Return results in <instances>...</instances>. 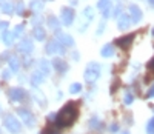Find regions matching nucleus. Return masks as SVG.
Returning <instances> with one entry per match:
<instances>
[{
    "label": "nucleus",
    "instance_id": "f257e3e1",
    "mask_svg": "<svg viewBox=\"0 0 154 134\" xmlns=\"http://www.w3.org/2000/svg\"><path fill=\"white\" fill-rule=\"evenodd\" d=\"M77 116H79L77 105L72 103V102L66 103V105L60 110V113L56 116V125H57V128H66V126L72 125V123L75 122Z\"/></svg>",
    "mask_w": 154,
    "mask_h": 134
},
{
    "label": "nucleus",
    "instance_id": "f03ea898",
    "mask_svg": "<svg viewBox=\"0 0 154 134\" xmlns=\"http://www.w3.org/2000/svg\"><path fill=\"white\" fill-rule=\"evenodd\" d=\"M99 76H100V65L96 63V62L88 63L86 70H85V74H83L85 82H88V83H94L96 80L99 79Z\"/></svg>",
    "mask_w": 154,
    "mask_h": 134
},
{
    "label": "nucleus",
    "instance_id": "7ed1b4c3",
    "mask_svg": "<svg viewBox=\"0 0 154 134\" xmlns=\"http://www.w3.org/2000/svg\"><path fill=\"white\" fill-rule=\"evenodd\" d=\"M3 123H5L6 129H8L9 132H12V134H19V132L22 131V125H20V122L16 119V116H12V114H6V116H5Z\"/></svg>",
    "mask_w": 154,
    "mask_h": 134
},
{
    "label": "nucleus",
    "instance_id": "20e7f679",
    "mask_svg": "<svg viewBox=\"0 0 154 134\" xmlns=\"http://www.w3.org/2000/svg\"><path fill=\"white\" fill-rule=\"evenodd\" d=\"M17 113H19L20 119L25 122V125H26V126H34V125H35V117L32 116V113H31L29 110H26V108H19Z\"/></svg>",
    "mask_w": 154,
    "mask_h": 134
},
{
    "label": "nucleus",
    "instance_id": "39448f33",
    "mask_svg": "<svg viewBox=\"0 0 154 134\" xmlns=\"http://www.w3.org/2000/svg\"><path fill=\"white\" fill-rule=\"evenodd\" d=\"M8 96L12 102H23L25 97H26V92H25L23 88H11L8 91Z\"/></svg>",
    "mask_w": 154,
    "mask_h": 134
},
{
    "label": "nucleus",
    "instance_id": "423d86ee",
    "mask_svg": "<svg viewBox=\"0 0 154 134\" xmlns=\"http://www.w3.org/2000/svg\"><path fill=\"white\" fill-rule=\"evenodd\" d=\"M46 52L48 54H63L65 48H63V45L60 42H57V40H51L46 45Z\"/></svg>",
    "mask_w": 154,
    "mask_h": 134
},
{
    "label": "nucleus",
    "instance_id": "0eeeda50",
    "mask_svg": "<svg viewBox=\"0 0 154 134\" xmlns=\"http://www.w3.org/2000/svg\"><path fill=\"white\" fill-rule=\"evenodd\" d=\"M74 22V11L71 8H63L62 9V23L69 26Z\"/></svg>",
    "mask_w": 154,
    "mask_h": 134
},
{
    "label": "nucleus",
    "instance_id": "6e6552de",
    "mask_svg": "<svg viewBox=\"0 0 154 134\" xmlns=\"http://www.w3.org/2000/svg\"><path fill=\"white\" fill-rule=\"evenodd\" d=\"M133 40H134V34H128V36H123V37L116 40V45L120 46L122 49H128L130 45L133 43Z\"/></svg>",
    "mask_w": 154,
    "mask_h": 134
},
{
    "label": "nucleus",
    "instance_id": "1a4fd4ad",
    "mask_svg": "<svg viewBox=\"0 0 154 134\" xmlns=\"http://www.w3.org/2000/svg\"><path fill=\"white\" fill-rule=\"evenodd\" d=\"M32 49H34V45L31 42V39H23L19 43V51L23 52V54H31Z\"/></svg>",
    "mask_w": 154,
    "mask_h": 134
},
{
    "label": "nucleus",
    "instance_id": "9d476101",
    "mask_svg": "<svg viewBox=\"0 0 154 134\" xmlns=\"http://www.w3.org/2000/svg\"><path fill=\"white\" fill-rule=\"evenodd\" d=\"M130 17L133 23H139L142 20V11H140L137 5H130Z\"/></svg>",
    "mask_w": 154,
    "mask_h": 134
},
{
    "label": "nucleus",
    "instance_id": "9b49d317",
    "mask_svg": "<svg viewBox=\"0 0 154 134\" xmlns=\"http://www.w3.org/2000/svg\"><path fill=\"white\" fill-rule=\"evenodd\" d=\"M131 17L130 16H126V14H122L120 17H119V20H117V28L119 30H122V31H125V30H128L131 26Z\"/></svg>",
    "mask_w": 154,
    "mask_h": 134
},
{
    "label": "nucleus",
    "instance_id": "f8f14e48",
    "mask_svg": "<svg viewBox=\"0 0 154 134\" xmlns=\"http://www.w3.org/2000/svg\"><path fill=\"white\" fill-rule=\"evenodd\" d=\"M57 42H60L63 46H72L74 45V40H72V37L71 36H68V34H63V33H57Z\"/></svg>",
    "mask_w": 154,
    "mask_h": 134
},
{
    "label": "nucleus",
    "instance_id": "ddd939ff",
    "mask_svg": "<svg viewBox=\"0 0 154 134\" xmlns=\"http://www.w3.org/2000/svg\"><path fill=\"white\" fill-rule=\"evenodd\" d=\"M53 66L56 68V71H59V73H65V71L68 70L66 62L62 60V59H54V60H53Z\"/></svg>",
    "mask_w": 154,
    "mask_h": 134
},
{
    "label": "nucleus",
    "instance_id": "4468645a",
    "mask_svg": "<svg viewBox=\"0 0 154 134\" xmlns=\"http://www.w3.org/2000/svg\"><path fill=\"white\" fill-rule=\"evenodd\" d=\"M38 68H40L38 71H40L45 77L51 74V65L48 63V60H40V62H38Z\"/></svg>",
    "mask_w": 154,
    "mask_h": 134
},
{
    "label": "nucleus",
    "instance_id": "2eb2a0df",
    "mask_svg": "<svg viewBox=\"0 0 154 134\" xmlns=\"http://www.w3.org/2000/svg\"><path fill=\"white\" fill-rule=\"evenodd\" d=\"M43 74L40 73V71H34L32 74H31V83L34 85V86H37V85H40L42 82H43Z\"/></svg>",
    "mask_w": 154,
    "mask_h": 134
},
{
    "label": "nucleus",
    "instance_id": "dca6fc26",
    "mask_svg": "<svg viewBox=\"0 0 154 134\" xmlns=\"http://www.w3.org/2000/svg\"><path fill=\"white\" fill-rule=\"evenodd\" d=\"M32 36H34V39H35V40L42 42V40H45V37H46V33H45V30H43V28L37 26V28H34V31H32Z\"/></svg>",
    "mask_w": 154,
    "mask_h": 134
},
{
    "label": "nucleus",
    "instance_id": "f3484780",
    "mask_svg": "<svg viewBox=\"0 0 154 134\" xmlns=\"http://www.w3.org/2000/svg\"><path fill=\"white\" fill-rule=\"evenodd\" d=\"M14 39H16L14 33H9V31H3V43H5L6 46H11L12 43H14Z\"/></svg>",
    "mask_w": 154,
    "mask_h": 134
},
{
    "label": "nucleus",
    "instance_id": "a211bd4d",
    "mask_svg": "<svg viewBox=\"0 0 154 134\" xmlns=\"http://www.w3.org/2000/svg\"><path fill=\"white\" fill-rule=\"evenodd\" d=\"M100 54L103 56V57H111V56H114V46L112 45H105L103 48H102V51H100Z\"/></svg>",
    "mask_w": 154,
    "mask_h": 134
},
{
    "label": "nucleus",
    "instance_id": "6ab92c4d",
    "mask_svg": "<svg viewBox=\"0 0 154 134\" xmlns=\"http://www.w3.org/2000/svg\"><path fill=\"white\" fill-rule=\"evenodd\" d=\"M29 6H31V9L34 12H40L43 9V2H42V0H32Z\"/></svg>",
    "mask_w": 154,
    "mask_h": 134
},
{
    "label": "nucleus",
    "instance_id": "aec40b11",
    "mask_svg": "<svg viewBox=\"0 0 154 134\" xmlns=\"http://www.w3.org/2000/svg\"><path fill=\"white\" fill-rule=\"evenodd\" d=\"M48 26L57 31V30L60 28V23H59V20H57L54 16H49V17H48Z\"/></svg>",
    "mask_w": 154,
    "mask_h": 134
},
{
    "label": "nucleus",
    "instance_id": "412c9836",
    "mask_svg": "<svg viewBox=\"0 0 154 134\" xmlns=\"http://www.w3.org/2000/svg\"><path fill=\"white\" fill-rule=\"evenodd\" d=\"M9 68H11V71H19V66H20V62H19V59L17 57H9Z\"/></svg>",
    "mask_w": 154,
    "mask_h": 134
},
{
    "label": "nucleus",
    "instance_id": "4be33fe9",
    "mask_svg": "<svg viewBox=\"0 0 154 134\" xmlns=\"http://www.w3.org/2000/svg\"><path fill=\"white\" fill-rule=\"evenodd\" d=\"M14 11V6H12V3L9 2H2V12H5V14H11V12Z\"/></svg>",
    "mask_w": 154,
    "mask_h": 134
},
{
    "label": "nucleus",
    "instance_id": "5701e85b",
    "mask_svg": "<svg viewBox=\"0 0 154 134\" xmlns=\"http://www.w3.org/2000/svg\"><path fill=\"white\" fill-rule=\"evenodd\" d=\"M108 6H111V0H99L97 2V8L102 9V11H103L105 8H108Z\"/></svg>",
    "mask_w": 154,
    "mask_h": 134
},
{
    "label": "nucleus",
    "instance_id": "b1692460",
    "mask_svg": "<svg viewBox=\"0 0 154 134\" xmlns=\"http://www.w3.org/2000/svg\"><path fill=\"white\" fill-rule=\"evenodd\" d=\"M42 134H60V131L57 126H48L42 131Z\"/></svg>",
    "mask_w": 154,
    "mask_h": 134
},
{
    "label": "nucleus",
    "instance_id": "393cba45",
    "mask_svg": "<svg viewBox=\"0 0 154 134\" xmlns=\"http://www.w3.org/2000/svg\"><path fill=\"white\" fill-rule=\"evenodd\" d=\"M80 89H82L80 83H72L69 86V92H71V94H77V92H80Z\"/></svg>",
    "mask_w": 154,
    "mask_h": 134
},
{
    "label": "nucleus",
    "instance_id": "a878e982",
    "mask_svg": "<svg viewBox=\"0 0 154 134\" xmlns=\"http://www.w3.org/2000/svg\"><path fill=\"white\" fill-rule=\"evenodd\" d=\"M34 99L40 105H45V99H43V94H42L40 91H34Z\"/></svg>",
    "mask_w": 154,
    "mask_h": 134
},
{
    "label": "nucleus",
    "instance_id": "bb28decb",
    "mask_svg": "<svg viewBox=\"0 0 154 134\" xmlns=\"http://www.w3.org/2000/svg\"><path fill=\"white\" fill-rule=\"evenodd\" d=\"M133 100H134V96L131 94L130 91L128 92H125V97H123V102H125V105H131L133 103Z\"/></svg>",
    "mask_w": 154,
    "mask_h": 134
},
{
    "label": "nucleus",
    "instance_id": "cd10ccee",
    "mask_svg": "<svg viewBox=\"0 0 154 134\" xmlns=\"http://www.w3.org/2000/svg\"><path fill=\"white\" fill-rule=\"evenodd\" d=\"M83 16H86L88 20H91V19L94 17V11H93V8H89V6H88V8L85 9V12H83Z\"/></svg>",
    "mask_w": 154,
    "mask_h": 134
},
{
    "label": "nucleus",
    "instance_id": "c85d7f7f",
    "mask_svg": "<svg viewBox=\"0 0 154 134\" xmlns=\"http://www.w3.org/2000/svg\"><path fill=\"white\" fill-rule=\"evenodd\" d=\"M146 132L148 134H154V117L148 122V125H146Z\"/></svg>",
    "mask_w": 154,
    "mask_h": 134
},
{
    "label": "nucleus",
    "instance_id": "c756f323",
    "mask_svg": "<svg viewBox=\"0 0 154 134\" xmlns=\"http://www.w3.org/2000/svg\"><path fill=\"white\" fill-rule=\"evenodd\" d=\"M111 11H112V8H111V6H108V8H105L103 11H102V14H103V17H105V19H108V17L112 14Z\"/></svg>",
    "mask_w": 154,
    "mask_h": 134
},
{
    "label": "nucleus",
    "instance_id": "7c9ffc66",
    "mask_svg": "<svg viewBox=\"0 0 154 134\" xmlns=\"http://www.w3.org/2000/svg\"><path fill=\"white\" fill-rule=\"evenodd\" d=\"M112 16H116V17H120V16H122V6H120V5H117V6L114 8Z\"/></svg>",
    "mask_w": 154,
    "mask_h": 134
},
{
    "label": "nucleus",
    "instance_id": "2f4dec72",
    "mask_svg": "<svg viewBox=\"0 0 154 134\" xmlns=\"http://www.w3.org/2000/svg\"><path fill=\"white\" fill-rule=\"evenodd\" d=\"M23 30H25V26H23V25H19L17 28L14 30V36H16V37H17V36H20V34L23 33Z\"/></svg>",
    "mask_w": 154,
    "mask_h": 134
},
{
    "label": "nucleus",
    "instance_id": "473e14b6",
    "mask_svg": "<svg viewBox=\"0 0 154 134\" xmlns=\"http://www.w3.org/2000/svg\"><path fill=\"white\" fill-rule=\"evenodd\" d=\"M103 30H105V20H102L100 25H99V30H97V36H100L102 33H103Z\"/></svg>",
    "mask_w": 154,
    "mask_h": 134
},
{
    "label": "nucleus",
    "instance_id": "72a5a7b5",
    "mask_svg": "<svg viewBox=\"0 0 154 134\" xmlns=\"http://www.w3.org/2000/svg\"><path fill=\"white\" fill-rule=\"evenodd\" d=\"M89 125H91V128H97L100 123H99V119L97 117H93L91 119V123H89Z\"/></svg>",
    "mask_w": 154,
    "mask_h": 134
},
{
    "label": "nucleus",
    "instance_id": "f704fd0d",
    "mask_svg": "<svg viewBox=\"0 0 154 134\" xmlns=\"http://www.w3.org/2000/svg\"><path fill=\"white\" fill-rule=\"evenodd\" d=\"M146 97H149V99H151V97H154V83L151 85V88H149V91L146 92Z\"/></svg>",
    "mask_w": 154,
    "mask_h": 134
},
{
    "label": "nucleus",
    "instance_id": "c9c22d12",
    "mask_svg": "<svg viewBox=\"0 0 154 134\" xmlns=\"http://www.w3.org/2000/svg\"><path fill=\"white\" fill-rule=\"evenodd\" d=\"M2 77H3V79H9V77H11V71H9V70H5V71L2 73Z\"/></svg>",
    "mask_w": 154,
    "mask_h": 134
},
{
    "label": "nucleus",
    "instance_id": "e433bc0d",
    "mask_svg": "<svg viewBox=\"0 0 154 134\" xmlns=\"http://www.w3.org/2000/svg\"><path fill=\"white\" fill-rule=\"evenodd\" d=\"M6 28H8V22H0V30L6 31Z\"/></svg>",
    "mask_w": 154,
    "mask_h": 134
},
{
    "label": "nucleus",
    "instance_id": "4c0bfd02",
    "mask_svg": "<svg viewBox=\"0 0 154 134\" xmlns=\"http://www.w3.org/2000/svg\"><path fill=\"white\" fill-rule=\"evenodd\" d=\"M22 12H23V3L20 2V3L17 5V14H22Z\"/></svg>",
    "mask_w": 154,
    "mask_h": 134
},
{
    "label": "nucleus",
    "instance_id": "58836bf2",
    "mask_svg": "<svg viewBox=\"0 0 154 134\" xmlns=\"http://www.w3.org/2000/svg\"><path fill=\"white\" fill-rule=\"evenodd\" d=\"M109 129H111L112 132H116V131L119 129V125H117V123H114V125H111V126H109Z\"/></svg>",
    "mask_w": 154,
    "mask_h": 134
},
{
    "label": "nucleus",
    "instance_id": "ea45409f",
    "mask_svg": "<svg viewBox=\"0 0 154 134\" xmlns=\"http://www.w3.org/2000/svg\"><path fill=\"white\" fill-rule=\"evenodd\" d=\"M148 68H149V70H154V57L149 60V63H148Z\"/></svg>",
    "mask_w": 154,
    "mask_h": 134
},
{
    "label": "nucleus",
    "instance_id": "a19ab883",
    "mask_svg": "<svg viewBox=\"0 0 154 134\" xmlns=\"http://www.w3.org/2000/svg\"><path fill=\"white\" fill-rule=\"evenodd\" d=\"M148 3H149V5H151V6L154 8V0H148Z\"/></svg>",
    "mask_w": 154,
    "mask_h": 134
},
{
    "label": "nucleus",
    "instance_id": "79ce46f5",
    "mask_svg": "<svg viewBox=\"0 0 154 134\" xmlns=\"http://www.w3.org/2000/svg\"><path fill=\"white\" fill-rule=\"evenodd\" d=\"M151 34H152V37H154V28H152V31H151Z\"/></svg>",
    "mask_w": 154,
    "mask_h": 134
},
{
    "label": "nucleus",
    "instance_id": "37998d69",
    "mask_svg": "<svg viewBox=\"0 0 154 134\" xmlns=\"http://www.w3.org/2000/svg\"><path fill=\"white\" fill-rule=\"evenodd\" d=\"M122 134H128V132H122Z\"/></svg>",
    "mask_w": 154,
    "mask_h": 134
},
{
    "label": "nucleus",
    "instance_id": "c03bdc74",
    "mask_svg": "<svg viewBox=\"0 0 154 134\" xmlns=\"http://www.w3.org/2000/svg\"><path fill=\"white\" fill-rule=\"evenodd\" d=\"M0 2H3V0H0Z\"/></svg>",
    "mask_w": 154,
    "mask_h": 134
}]
</instances>
